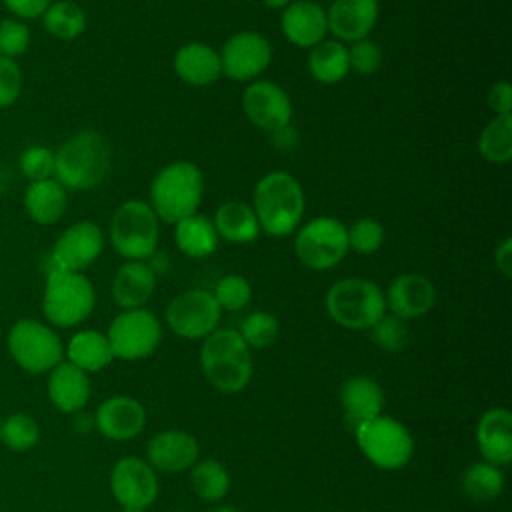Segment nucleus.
Returning <instances> with one entry per match:
<instances>
[{
    "label": "nucleus",
    "mask_w": 512,
    "mask_h": 512,
    "mask_svg": "<svg viewBox=\"0 0 512 512\" xmlns=\"http://www.w3.org/2000/svg\"><path fill=\"white\" fill-rule=\"evenodd\" d=\"M54 178L74 192L100 186L112 166V148L108 140L92 130H80L64 140L54 152Z\"/></svg>",
    "instance_id": "f257e3e1"
},
{
    "label": "nucleus",
    "mask_w": 512,
    "mask_h": 512,
    "mask_svg": "<svg viewBox=\"0 0 512 512\" xmlns=\"http://www.w3.org/2000/svg\"><path fill=\"white\" fill-rule=\"evenodd\" d=\"M254 214L260 230L272 238H282L300 226L306 198L300 182L288 172H268L254 188Z\"/></svg>",
    "instance_id": "f03ea898"
},
{
    "label": "nucleus",
    "mask_w": 512,
    "mask_h": 512,
    "mask_svg": "<svg viewBox=\"0 0 512 512\" xmlns=\"http://www.w3.org/2000/svg\"><path fill=\"white\" fill-rule=\"evenodd\" d=\"M200 366L206 380L220 392L234 394L252 378L250 346L238 330L220 328L206 336L200 350Z\"/></svg>",
    "instance_id": "7ed1b4c3"
},
{
    "label": "nucleus",
    "mask_w": 512,
    "mask_h": 512,
    "mask_svg": "<svg viewBox=\"0 0 512 512\" xmlns=\"http://www.w3.org/2000/svg\"><path fill=\"white\" fill-rule=\"evenodd\" d=\"M204 190V178L196 164L176 160L164 166L150 184V208L158 220L176 224L196 214Z\"/></svg>",
    "instance_id": "20e7f679"
},
{
    "label": "nucleus",
    "mask_w": 512,
    "mask_h": 512,
    "mask_svg": "<svg viewBox=\"0 0 512 512\" xmlns=\"http://www.w3.org/2000/svg\"><path fill=\"white\" fill-rule=\"evenodd\" d=\"M94 306L96 290L82 272L48 270L42 292V312L52 326H78L92 314Z\"/></svg>",
    "instance_id": "39448f33"
},
{
    "label": "nucleus",
    "mask_w": 512,
    "mask_h": 512,
    "mask_svg": "<svg viewBox=\"0 0 512 512\" xmlns=\"http://www.w3.org/2000/svg\"><path fill=\"white\" fill-rule=\"evenodd\" d=\"M328 316L348 330L372 328L386 314L382 290L366 278H344L326 294Z\"/></svg>",
    "instance_id": "423d86ee"
},
{
    "label": "nucleus",
    "mask_w": 512,
    "mask_h": 512,
    "mask_svg": "<svg viewBox=\"0 0 512 512\" xmlns=\"http://www.w3.org/2000/svg\"><path fill=\"white\" fill-rule=\"evenodd\" d=\"M158 216L142 200H126L110 220L112 248L126 260H146L158 248Z\"/></svg>",
    "instance_id": "0eeeda50"
},
{
    "label": "nucleus",
    "mask_w": 512,
    "mask_h": 512,
    "mask_svg": "<svg viewBox=\"0 0 512 512\" xmlns=\"http://www.w3.org/2000/svg\"><path fill=\"white\" fill-rule=\"evenodd\" d=\"M6 346L12 360L28 374L50 372L64 358L58 334L34 318L16 320L8 330Z\"/></svg>",
    "instance_id": "6e6552de"
},
{
    "label": "nucleus",
    "mask_w": 512,
    "mask_h": 512,
    "mask_svg": "<svg viewBox=\"0 0 512 512\" xmlns=\"http://www.w3.org/2000/svg\"><path fill=\"white\" fill-rule=\"evenodd\" d=\"M348 250V228L332 216H318L306 222L294 238V252L310 270L334 268Z\"/></svg>",
    "instance_id": "1a4fd4ad"
},
{
    "label": "nucleus",
    "mask_w": 512,
    "mask_h": 512,
    "mask_svg": "<svg viewBox=\"0 0 512 512\" xmlns=\"http://www.w3.org/2000/svg\"><path fill=\"white\" fill-rule=\"evenodd\" d=\"M356 440L364 456L382 470H398L414 454V440L406 426L382 414L360 424Z\"/></svg>",
    "instance_id": "9d476101"
},
{
    "label": "nucleus",
    "mask_w": 512,
    "mask_h": 512,
    "mask_svg": "<svg viewBox=\"0 0 512 512\" xmlns=\"http://www.w3.org/2000/svg\"><path fill=\"white\" fill-rule=\"evenodd\" d=\"M114 358L140 360L150 356L162 338L158 318L146 308L120 312L106 334Z\"/></svg>",
    "instance_id": "9b49d317"
},
{
    "label": "nucleus",
    "mask_w": 512,
    "mask_h": 512,
    "mask_svg": "<svg viewBox=\"0 0 512 512\" xmlns=\"http://www.w3.org/2000/svg\"><path fill=\"white\" fill-rule=\"evenodd\" d=\"M222 310L208 290H186L166 306L170 330L186 340L210 336L220 322Z\"/></svg>",
    "instance_id": "f8f14e48"
},
{
    "label": "nucleus",
    "mask_w": 512,
    "mask_h": 512,
    "mask_svg": "<svg viewBox=\"0 0 512 512\" xmlns=\"http://www.w3.org/2000/svg\"><path fill=\"white\" fill-rule=\"evenodd\" d=\"M104 250V234L92 220L68 226L52 246L50 270L82 272L90 268Z\"/></svg>",
    "instance_id": "ddd939ff"
},
{
    "label": "nucleus",
    "mask_w": 512,
    "mask_h": 512,
    "mask_svg": "<svg viewBox=\"0 0 512 512\" xmlns=\"http://www.w3.org/2000/svg\"><path fill=\"white\" fill-rule=\"evenodd\" d=\"M218 54L222 74L232 80L246 82L254 80L268 68L272 60V46L262 34L242 30L232 34Z\"/></svg>",
    "instance_id": "4468645a"
},
{
    "label": "nucleus",
    "mask_w": 512,
    "mask_h": 512,
    "mask_svg": "<svg viewBox=\"0 0 512 512\" xmlns=\"http://www.w3.org/2000/svg\"><path fill=\"white\" fill-rule=\"evenodd\" d=\"M110 488L120 506L144 510L158 496V478L148 462L136 456H126L114 464L110 472Z\"/></svg>",
    "instance_id": "2eb2a0df"
},
{
    "label": "nucleus",
    "mask_w": 512,
    "mask_h": 512,
    "mask_svg": "<svg viewBox=\"0 0 512 512\" xmlns=\"http://www.w3.org/2000/svg\"><path fill=\"white\" fill-rule=\"evenodd\" d=\"M242 108L254 126L270 134L288 126L292 120L288 94L270 80H254L248 84L242 94Z\"/></svg>",
    "instance_id": "dca6fc26"
},
{
    "label": "nucleus",
    "mask_w": 512,
    "mask_h": 512,
    "mask_svg": "<svg viewBox=\"0 0 512 512\" xmlns=\"http://www.w3.org/2000/svg\"><path fill=\"white\" fill-rule=\"evenodd\" d=\"M386 306L394 316L402 320L420 318L432 310L436 302L434 284L422 274H400L396 276L386 292Z\"/></svg>",
    "instance_id": "f3484780"
},
{
    "label": "nucleus",
    "mask_w": 512,
    "mask_h": 512,
    "mask_svg": "<svg viewBox=\"0 0 512 512\" xmlns=\"http://www.w3.org/2000/svg\"><path fill=\"white\" fill-rule=\"evenodd\" d=\"M326 22L340 42L368 38L378 22V0H334L326 12Z\"/></svg>",
    "instance_id": "a211bd4d"
},
{
    "label": "nucleus",
    "mask_w": 512,
    "mask_h": 512,
    "mask_svg": "<svg viewBox=\"0 0 512 512\" xmlns=\"http://www.w3.org/2000/svg\"><path fill=\"white\" fill-rule=\"evenodd\" d=\"M280 28L284 38L298 48H312L324 40L328 32L326 12L312 0L290 2L282 10Z\"/></svg>",
    "instance_id": "6ab92c4d"
},
{
    "label": "nucleus",
    "mask_w": 512,
    "mask_h": 512,
    "mask_svg": "<svg viewBox=\"0 0 512 512\" xmlns=\"http://www.w3.org/2000/svg\"><path fill=\"white\" fill-rule=\"evenodd\" d=\"M94 420L102 436L122 442L142 432L146 424V410L130 396H112L98 406Z\"/></svg>",
    "instance_id": "aec40b11"
},
{
    "label": "nucleus",
    "mask_w": 512,
    "mask_h": 512,
    "mask_svg": "<svg viewBox=\"0 0 512 512\" xmlns=\"http://www.w3.org/2000/svg\"><path fill=\"white\" fill-rule=\"evenodd\" d=\"M476 444L488 464L508 466L512 460V414L506 408L486 410L476 426Z\"/></svg>",
    "instance_id": "412c9836"
},
{
    "label": "nucleus",
    "mask_w": 512,
    "mask_h": 512,
    "mask_svg": "<svg viewBox=\"0 0 512 512\" xmlns=\"http://www.w3.org/2000/svg\"><path fill=\"white\" fill-rule=\"evenodd\" d=\"M198 442L184 430H164L150 438L148 460L160 472H182L196 464Z\"/></svg>",
    "instance_id": "4be33fe9"
},
{
    "label": "nucleus",
    "mask_w": 512,
    "mask_h": 512,
    "mask_svg": "<svg viewBox=\"0 0 512 512\" xmlns=\"http://www.w3.org/2000/svg\"><path fill=\"white\" fill-rule=\"evenodd\" d=\"M156 288V274L150 264L144 260H126L122 264L110 284L112 300L122 310L142 308Z\"/></svg>",
    "instance_id": "5701e85b"
},
{
    "label": "nucleus",
    "mask_w": 512,
    "mask_h": 512,
    "mask_svg": "<svg viewBox=\"0 0 512 512\" xmlns=\"http://www.w3.org/2000/svg\"><path fill=\"white\" fill-rule=\"evenodd\" d=\"M48 398L64 414L80 412L90 398V378L72 362H60L48 376Z\"/></svg>",
    "instance_id": "b1692460"
},
{
    "label": "nucleus",
    "mask_w": 512,
    "mask_h": 512,
    "mask_svg": "<svg viewBox=\"0 0 512 512\" xmlns=\"http://www.w3.org/2000/svg\"><path fill=\"white\" fill-rule=\"evenodd\" d=\"M340 402L350 428L380 416L384 406V394L380 384L368 376H354L342 384Z\"/></svg>",
    "instance_id": "393cba45"
},
{
    "label": "nucleus",
    "mask_w": 512,
    "mask_h": 512,
    "mask_svg": "<svg viewBox=\"0 0 512 512\" xmlns=\"http://www.w3.org/2000/svg\"><path fill=\"white\" fill-rule=\"evenodd\" d=\"M22 204L32 222L50 226L56 224L68 210V190L56 178L28 182Z\"/></svg>",
    "instance_id": "a878e982"
},
{
    "label": "nucleus",
    "mask_w": 512,
    "mask_h": 512,
    "mask_svg": "<svg viewBox=\"0 0 512 512\" xmlns=\"http://www.w3.org/2000/svg\"><path fill=\"white\" fill-rule=\"evenodd\" d=\"M174 72L192 86H208L222 76L220 54L200 42L184 44L174 54Z\"/></svg>",
    "instance_id": "bb28decb"
},
{
    "label": "nucleus",
    "mask_w": 512,
    "mask_h": 512,
    "mask_svg": "<svg viewBox=\"0 0 512 512\" xmlns=\"http://www.w3.org/2000/svg\"><path fill=\"white\" fill-rule=\"evenodd\" d=\"M218 238H224L232 244H246L258 238L260 224L254 214V208L240 200L224 202L212 220Z\"/></svg>",
    "instance_id": "cd10ccee"
},
{
    "label": "nucleus",
    "mask_w": 512,
    "mask_h": 512,
    "mask_svg": "<svg viewBox=\"0 0 512 512\" xmlns=\"http://www.w3.org/2000/svg\"><path fill=\"white\" fill-rule=\"evenodd\" d=\"M218 234L212 224L202 214H190L176 222L174 242L182 254L188 258H206L218 248Z\"/></svg>",
    "instance_id": "c85d7f7f"
},
{
    "label": "nucleus",
    "mask_w": 512,
    "mask_h": 512,
    "mask_svg": "<svg viewBox=\"0 0 512 512\" xmlns=\"http://www.w3.org/2000/svg\"><path fill=\"white\" fill-rule=\"evenodd\" d=\"M66 354H68V362H72L86 374L98 372L114 360V354H112L106 334H102L98 330L76 332L68 342Z\"/></svg>",
    "instance_id": "c756f323"
},
{
    "label": "nucleus",
    "mask_w": 512,
    "mask_h": 512,
    "mask_svg": "<svg viewBox=\"0 0 512 512\" xmlns=\"http://www.w3.org/2000/svg\"><path fill=\"white\" fill-rule=\"evenodd\" d=\"M308 70L314 80L322 84H336L350 72L348 48L340 40H322L312 46L308 56Z\"/></svg>",
    "instance_id": "7c9ffc66"
},
{
    "label": "nucleus",
    "mask_w": 512,
    "mask_h": 512,
    "mask_svg": "<svg viewBox=\"0 0 512 512\" xmlns=\"http://www.w3.org/2000/svg\"><path fill=\"white\" fill-rule=\"evenodd\" d=\"M40 18L44 30L56 40L68 42L78 38L86 30V12L80 4L72 0L50 2V6L44 10Z\"/></svg>",
    "instance_id": "2f4dec72"
},
{
    "label": "nucleus",
    "mask_w": 512,
    "mask_h": 512,
    "mask_svg": "<svg viewBox=\"0 0 512 512\" xmlns=\"http://www.w3.org/2000/svg\"><path fill=\"white\" fill-rule=\"evenodd\" d=\"M478 150L492 164H506L512 158V114L494 116L478 138Z\"/></svg>",
    "instance_id": "473e14b6"
},
{
    "label": "nucleus",
    "mask_w": 512,
    "mask_h": 512,
    "mask_svg": "<svg viewBox=\"0 0 512 512\" xmlns=\"http://www.w3.org/2000/svg\"><path fill=\"white\" fill-rule=\"evenodd\" d=\"M502 488H504L502 470L488 462L472 464L462 476L464 494L476 502H490L498 498Z\"/></svg>",
    "instance_id": "72a5a7b5"
},
{
    "label": "nucleus",
    "mask_w": 512,
    "mask_h": 512,
    "mask_svg": "<svg viewBox=\"0 0 512 512\" xmlns=\"http://www.w3.org/2000/svg\"><path fill=\"white\" fill-rule=\"evenodd\" d=\"M190 486L202 500H220L230 488V476L218 460H202L192 466Z\"/></svg>",
    "instance_id": "f704fd0d"
},
{
    "label": "nucleus",
    "mask_w": 512,
    "mask_h": 512,
    "mask_svg": "<svg viewBox=\"0 0 512 512\" xmlns=\"http://www.w3.org/2000/svg\"><path fill=\"white\" fill-rule=\"evenodd\" d=\"M0 440L12 452H28L40 440V426L30 414L14 412L8 418H2Z\"/></svg>",
    "instance_id": "c9c22d12"
},
{
    "label": "nucleus",
    "mask_w": 512,
    "mask_h": 512,
    "mask_svg": "<svg viewBox=\"0 0 512 512\" xmlns=\"http://www.w3.org/2000/svg\"><path fill=\"white\" fill-rule=\"evenodd\" d=\"M278 320L268 312H252L242 320L240 336L252 348H266L278 338Z\"/></svg>",
    "instance_id": "e433bc0d"
},
{
    "label": "nucleus",
    "mask_w": 512,
    "mask_h": 512,
    "mask_svg": "<svg viewBox=\"0 0 512 512\" xmlns=\"http://www.w3.org/2000/svg\"><path fill=\"white\" fill-rule=\"evenodd\" d=\"M214 298L220 306V310L238 312L248 306L252 298V286L250 282L240 274H228L218 280L214 288Z\"/></svg>",
    "instance_id": "4c0bfd02"
},
{
    "label": "nucleus",
    "mask_w": 512,
    "mask_h": 512,
    "mask_svg": "<svg viewBox=\"0 0 512 512\" xmlns=\"http://www.w3.org/2000/svg\"><path fill=\"white\" fill-rule=\"evenodd\" d=\"M408 338H410V330L406 320L394 314H384L372 326L374 344L386 352H400L408 344Z\"/></svg>",
    "instance_id": "58836bf2"
},
{
    "label": "nucleus",
    "mask_w": 512,
    "mask_h": 512,
    "mask_svg": "<svg viewBox=\"0 0 512 512\" xmlns=\"http://www.w3.org/2000/svg\"><path fill=\"white\" fill-rule=\"evenodd\" d=\"M54 150L48 146H28L18 160V168L28 182L54 178Z\"/></svg>",
    "instance_id": "ea45409f"
},
{
    "label": "nucleus",
    "mask_w": 512,
    "mask_h": 512,
    "mask_svg": "<svg viewBox=\"0 0 512 512\" xmlns=\"http://www.w3.org/2000/svg\"><path fill=\"white\" fill-rule=\"evenodd\" d=\"M384 242V228L374 218H360L348 228V248L356 254H374Z\"/></svg>",
    "instance_id": "a19ab883"
},
{
    "label": "nucleus",
    "mask_w": 512,
    "mask_h": 512,
    "mask_svg": "<svg viewBox=\"0 0 512 512\" xmlns=\"http://www.w3.org/2000/svg\"><path fill=\"white\" fill-rule=\"evenodd\" d=\"M32 34L24 20L14 16L0 20V56L16 60L22 56L30 46Z\"/></svg>",
    "instance_id": "79ce46f5"
},
{
    "label": "nucleus",
    "mask_w": 512,
    "mask_h": 512,
    "mask_svg": "<svg viewBox=\"0 0 512 512\" xmlns=\"http://www.w3.org/2000/svg\"><path fill=\"white\" fill-rule=\"evenodd\" d=\"M382 60H384V54H382L380 46L368 38L356 40L348 48L350 68L360 76H370V74L378 72L382 66Z\"/></svg>",
    "instance_id": "37998d69"
},
{
    "label": "nucleus",
    "mask_w": 512,
    "mask_h": 512,
    "mask_svg": "<svg viewBox=\"0 0 512 512\" xmlns=\"http://www.w3.org/2000/svg\"><path fill=\"white\" fill-rule=\"evenodd\" d=\"M22 68L16 60L0 56V110L10 108L22 94Z\"/></svg>",
    "instance_id": "c03bdc74"
},
{
    "label": "nucleus",
    "mask_w": 512,
    "mask_h": 512,
    "mask_svg": "<svg viewBox=\"0 0 512 512\" xmlns=\"http://www.w3.org/2000/svg\"><path fill=\"white\" fill-rule=\"evenodd\" d=\"M52 0H2L4 8L18 20H36L44 14Z\"/></svg>",
    "instance_id": "a18cd8bd"
},
{
    "label": "nucleus",
    "mask_w": 512,
    "mask_h": 512,
    "mask_svg": "<svg viewBox=\"0 0 512 512\" xmlns=\"http://www.w3.org/2000/svg\"><path fill=\"white\" fill-rule=\"evenodd\" d=\"M488 106H490V110L496 112V116L512 114V90H510V84L506 80L496 82L490 88V92H488Z\"/></svg>",
    "instance_id": "49530a36"
},
{
    "label": "nucleus",
    "mask_w": 512,
    "mask_h": 512,
    "mask_svg": "<svg viewBox=\"0 0 512 512\" xmlns=\"http://www.w3.org/2000/svg\"><path fill=\"white\" fill-rule=\"evenodd\" d=\"M494 264L504 278L512 276V240L510 238H506L498 244V248L494 252Z\"/></svg>",
    "instance_id": "de8ad7c7"
},
{
    "label": "nucleus",
    "mask_w": 512,
    "mask_h": 512,
    "mask_svg": "<svg viewBox=\"0 0 512 512\" xmlns=\"http://www.w3.org/2000/svg\"><path fill=\"white\" fill-rule=\"evenodd\" d=\"M272 134H274V144L280 150H290L296 144V130L290 124L280 128V130H276V132H272Z\"/></svg>",
    "instance_id": "09e8293b"
},
{
    "label": "nucleus",
    "mask_w": 512,
    "mask_h": 512,
    "mask_svg": "<svg viewBox=\"0 0 512 512\" xmlns=\"http://www.w3.org/2000/svg\"><path fill=\"white\" fill-rule=\"evenodd\" d=\"M262 2L266 8H282L284 10L292 0H262Z\"/></svg>",
    "instance_id": "8fccbe9b"
},
{
    "label": "nucleus",
    "mask_w": 512,
    "mask_h": 512,
    "mask_svg": "<svg viewBox=\"0 0 512 512\" xmlns=\"http://www.w3.org/2000/svg\"><path fill=\"white\" fill-rule=\"evenodd\" d=\"M214 512H238V510L232 508V506H220V508H216Z\"/></svg>",
    "instance_id": "3c124183"
},
{
    "label": "nucleus",
    "mask_w": 512,
    "mask_h": 512,
    "mask_svg": "<svg viewBox=\"0 0 512 512\" xmlns=\"http://www.w3.org/2000/svg\"><path fill=\"white\" fill-rule=\"evenodd\" d=\"M122 512H142V510H132V508H124Z\"/></svg>",
    "instance_id": "603ef678"
},
{
    "label": "nucleus",
    "mask_w": 512,
    "mask_h": 512,
    "mask_svg": "<svg viewBox=\"0 0 512 512\" xmlns=\"http://www.w3.org/2000/svg\"><path fill=\"white\" fill-rule=\"evenodd\" d=\"M0 424H2V416H0Z\"/></svg>",
    "instance_id": "864d4df0"
}]
</instances>
